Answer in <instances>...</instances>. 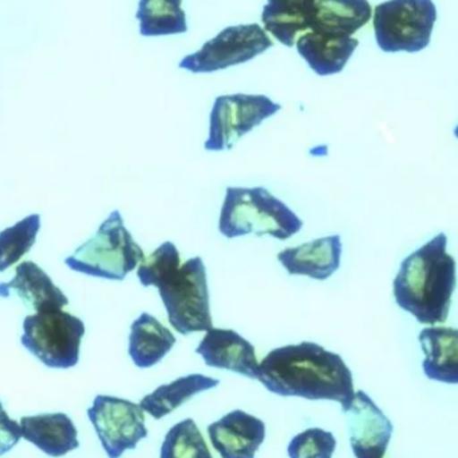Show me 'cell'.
<instances>
[{
    "instance_id": "1",
    "label": "cell",
    "mask_w": 458,
    "mask_h": 458,
    "mask_svg": "<svg viewBox=\"0 0 458 458\" xmlns=\"http://www.w3.org/2000/svg\"><path fill=\"white\" fill-rule=\"evenodd\" d=\"M256 379L274 394L335 401L342 411L355 397L352 373L344 358L314 342L272 350L259 363Z\"/></svg>"
},
{
    "instance_id": "2",
    "label": "cell",
    "mask_w": 458,
    "mask_h": 458,
    "mask_svg": "<svg viewBox=\"0 0 458 458\" xmlns=\"http://www.w3.org/2000/svg\"><path fill=\"white\" fill-rule=\"evenodd\" d=\"M144 287H156L172 327L182 334L207 333L214 328L208 275L200 256L182 263L179 248L165 242L156 248L137 268Z\"/></svg>"
},
{
    "instance_id": "3",
    "label": "cell",
    "mask_w": 458,
    "mask_h": 458,
    "mask_svg": "<svg viewBox=\"0 0 458 458\" xmlns=\"http://www.w3.org/2000/svg\"><path fill=\"white\" fill-rule=\"evenodd\" d=\"M444 232L403 259L393 282V295L401 309L420 323L443 325L451 312L457 285V264L446 250Z\"/></svg>"
},
{
    "instance_id": "4",
    "label": "cell",
    "mask_w": 458,
    "mask_h": 458,
    "mask_svg": "<svg viewBox=\"0 0 458 458\" xmlns=\"http://www.w3.org/2000/svg\"><path fill=\"white\" fill-rule=\"evenodd\" d=\"M303 228L301 217L264 187H228L219 215V232L227 239L256 234L290 239Z\"/></svg>"
},
{
    "instance_id": "5",
    "label": "cell",
    "mask_w": 458,
    "mask_h": 458,
    "mask_svg": "<svg viewBox=\"0 0 458 458\" xmlns=\"http://www.w3.org/2000/svg\"><path fill=\"white\" fill-rule=\"evenodd\" d=\"M144 259V250L125 227L121 212L115 209L88 242L64 259V264L78 274L123 282Z\"/></svg>"
},
{
    "instance_id": "6",
    "label": "cell",
    "mask_w": 458,
    "mask_h": 458,
    "mask_svg": "<svg viewBox=\"0 0 458 458\" xmlns=\"http://www.w3.org/2000/svg\"><path fill=\"white\" fill-rule=\"evenodd\" d=\"M436 21L433 0H387L374 8L377 45L385 53H419L429 46Z\"/></svg>"
},
{
    "instance_id": "7",
    "label": "cell",
    "mask_w": 458,
    "mask_h": 458,
    "mask_svg": "<svg viewBox=\"0 0 458 458\" xmlns=\"http://www.w3.org/2000/svg\"><path fill=\"white\" fill-rule=\"evenodd\" d=\"M85 333L82 319L64 310H51L24 318L21 344L47 368L72 369L80 362Z\"/></svg>"
},
{
    "instance_id": "8",
    "label": "cell",
    "mask_w": 458,
    "mask_h": 458,
    "mask_svg": "<svg viewBox=\"0 0 458 458\" xmlns=\"http://www.w3.org/2000/svg\"><path fill=\"white\" fill-rule=\"evenodd\" d=\"M282 110V105L263 94H227L215 99L209 114L207 152H225L264 121Z\"/></svg>"
},
{
    "instance_id": "9",
    "label": "cell",
    "mask_w": 458,
    "mask_h": 458,
    "mask_svg": "<svg viewBox=\"0 0 458 458\" xmlns=\"http://www.w3.org/2000/svg\"><path fill=\"white\" fill-rule=\"evenodd\" d=\"M274 46L271 37L258 23L223 29L198 51L184 56L179 67L192 74H212L252 61Z\"/></svg>"
},
{
    "instance_id": "10",
    "label": "cell",
    "mask_w": 458,
    "mask_h": 458,
    "mask_svg": "<svg viewBox=\"0 0 458 458\" xmlns=\"http://www.w3.org/2000/svg\"><path fill=\"white\" fill-rule=\"evenodd\" d=\"M88 417L109 458H120L148 436L140 403L112 395H97Z\"/></svg>"
},
{
    "instance_id": "11",
    "label": "cell",
    "mask_w": 458,
    "mask_h": 458,
    "mask_svg": "<svg viewBox=\"0 0 458 458\" xmlns=\"http://www.w3.org/2000/svg\"><path fill=\"white\" fill-rule=\"evenodd\" d=\"M344 413L355 458H384L394 432L386 414L362 390Z\"/></svg>"
},
{
    "instance_id": "12",
    "label": "cell",
    "mask_w": 458,
    "mask_h": 458,
    "mask_svg": "<svg viewBox=\"0 0 458 458\" xmlns=\"http://www.w3.org/2000/svg\"><path fill=\"white\" fill-rule=\"evenodd\" d=\"M342 250V237L330 234L280 250L277 261L291 276H306L325 282L341 267Z\"/></svg>"
},
{
    "instance_id": "13",
    "label": "cell",
    "mask_w": 458,
    "mask_h": 458,
    "mask_svg": "<svg viewBox=\"0 0 458 458\" xmlns=\"http://www.w3.org/2000/svg\"><path fill=\"white\" fill-rule=\"evenodd\" d=\"M196 352L209 368L233 371L247 378H258L259 360L255 346L229 328H211L201 339Z\"/></svg>"
},
{
    "instance_id": "14",
    "label": "cell",
    "mask_w": 458,
    "mask_h": 458,
    "mask_svg": "<svg viewBox=\"0 0 458 458\" xmlns=\"http://www.w3.org/2000/svg\"><path fill=\"white\" fill-rule=\"evenodd\" d=\"M16 295L27 309L37 312L62 310L69 298L55 285L45 269L34 261H21L10 282L0 283V298Z\"/></svg>"
},
{
    "instance_id": "15",
    "label": "cell",
    "mask_w": 458,
    "mask_h": 458,
    "mask_svg": "<svg viewBox=\"0 0 458 458\" xmlns=\"http://www.w3.org/2000/svg\"><path fill=\"white\" fill-rule=\"evenodd\" d=\"M212 446L223 458H255L266 438V424L242 411H233L208 427Z\"/></svg>"
},
{
    "instance_id": "16",
    "label": "cell",
    "mask_w": 458,
    "mask_h": 458,
    "mask_svg": "<svg viewBox=\"0 0 458 458\" xmlns=\"http://www.w3.org/2000/svg\"><path fill=\"white\" fill-rule=\"evenodd\" d=\"M358 46L360 40L355 38L334 37L314 30L301 34L295 43L299 55L319 77H330L344 72Z\"/></svg>"
},
{
    "instance_id": "17",
    "label": "cell",
    "mask_w": 458,
    "mask_h": 458,
    "mask_svg": "<svg viewBox=\"0 0 458 458\" xmlns=\"http://www.w3.org/2000/svg\"><path fill=\"white\" fill-rule=\"evenodd\" d=\"M425 354V376L436 382L458 385V328L432 326L420 333Z\"/></svg>"
},
{
    "instance_id": "18",
    "label": "cell",
    "mask_w": 458,
    "mask_h": 458,
    "mask_svg": "<svg viewBox=\"0 0 458 458\" xmlns=\"http://www.w3.org/2000/svg\"><path fill=\"white\" fill-rule=\"evenodd\" d=\"M21 429V437L47 456L62 457L80 446L77 428L64 413L23 417Z\"/></svg>"
},
{
    "instance_id": "19",
    "label": "cell",
    "mask_w": 458,
    "mask_h": 458,
    "mask_svg": "<svg viewBox=\"0 0 458 458\" xmlns=\"http://www.w3.org/2000/svg\"><path fill=\"white\" fill-rule=\"evenodd\" d=\"M371 15L373 8L369 0H317L310 30L349 38L366 26Z\"/></svg>"
},
{
    "instance_id": "20",
    "label": "cell",
    "mask_w": 458,
    "mask_h": 458,
    "mask_svg": "<svg viewBox=\"0 0 458 458\" xmlns=\"http://www.w3.org/2000/svg\"><path fill=\"white\" fill-rule=\"evenodd\" d=\"M315 3L317 0H267L261 11L263 29L285 47H293L311 26Z\"/></svg>"
},
{
    "instance_id": "21",
    "label": "cell",
    "mask_w": 458,
    "mask_h": 458,
    "mask_svg": "<svg viewBox=\"0 0 458 458\" xmlns=\"http://www.w3.org/2000/svg\"><path fill=\"white\" fill-rule=\"evenodd\" d=\"M176 344V336L149 312H142L131 326L129 355L140 369L160 363Z\"/></svg>"
},
{
    "instance_id": "22",
    "label": "cell",
    "mask_w": 458,
    "mask_h": 458,
    "mask_svg": "<svg viewBox=\"0 0 458 458\" xmlns=\"http://www.w3.org/2000/svg\"><path fill=\"white\" fill-rule=\"evenodd\" d=\"M219 385V379L211 378L203 374L180 377L176 381L168 385H161L155 392L145 395L140 401V406L153 419L161 420L180 406L184 405L188 401L192 400L195 395L214 389Z\"/></svg>"
},
{
    "instance_id": "23",
    "label": "cell",
    "mask_w": 458,
    "mask_h": 458,
    "mask_svg": "<svg viewBox=\"0 0 458 458\" xmlns=\"http://www.w3.org/2000/svg\"><path fill=\"white\" fill-rule=\"evenodd\" d=\"M136 18L140 34L145 38L169 37L188 31L182 0H140Z\"/></svg>"
},
{
    "instance_id": "24",
    "label": "cell",
    "mask_w": 458,
    "mask_h": 458,
    "mask_svg": "<svg viewBox=\"0 0 458 458\" xmlns=\"http://www.w3.org/2000/svg\"><path fill=\"white\" fill-rule=\"evenodd\" d=\"M39 231L40 216L34 214L0 232V272L18 263L34 247Z\"/></svg>"
},
{
    "instance_id": "25",
    "label": "cell",
    "mask_w": 458,
    "mask_h": 458,
    "mask_svg": "<svg viewBox=\"0 0 458 458\" xmlns=\"http://www.w3.org/2000/svg\"><path fill=\"white\" fill-rule=\"evenodd\" d=\"M160 458H214L192 419L174 425L164 438Z\"/></svg>"
},
{
    "instance_id": "26",
    "label": "cell",
    "mask_w": 458,
    "mask_h": 458,
    "mask_svg": "<svg viewBox=\"0 0 458 458\" xmlns=\"http://www.w3.org/2000/svg\"><path fill=\"white\" fill-rule=\"evenodd\" d=\"M336 438L333 433L311 428L295 436L288 445L290 458H333Z\"/></svg>"
},
{
    "instance_id": "27",
    "label": "cell",
    "mask_w": 458,
    "mask_h": 458,
    "mask_svg": "<svg viewBox=\"0 0 458 458\" xmlns=\"http://www.w3.org/2000/svg\"><path fill=\"white\" fill-rule=\"evenodd\" d=\"M21 437V425L11 420L0 403V456L8 454Z\"/></svg>"
},
{
    "instance_id": "28",
    "label": "cell",
    "mask_w": 458,
    "mask_h": 458,
    "mask_svg": "<svg viewBox=\"0 0 458 458\" xmlns=\"http://www.w3.org/2000/svg\"><path fill=\"white\" fill-rule=\"evenodd\" d=\"M454 136L458 139V125L456 126V129H454Z\"/></svg>"
}]
</instances>
